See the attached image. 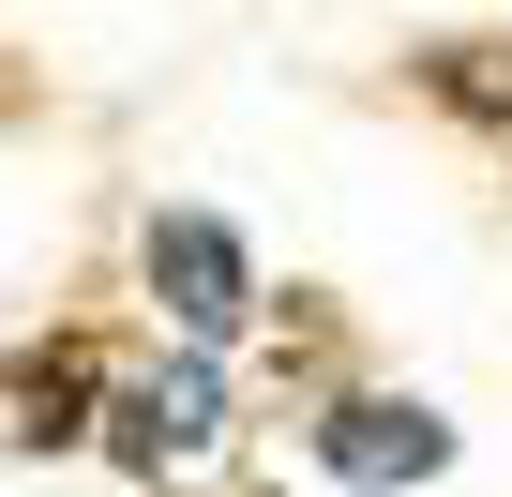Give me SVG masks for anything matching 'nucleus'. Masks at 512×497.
<instances>
[{
    "instance_id": "f257e3e1",
    "label": "nucleus",
    "mask_w": 512,
    "mask_h": 497,
    "mask_svg": "<svg viewBox=\"0 0 512 497\" xmlns=\"http://www.w3.org/2000/svg\"><path fill=\"white\" fill-rule=\"evenodd\" d=\"M151 287H166V317H181L196 347H226V332L256 317V272H241V241H226L211 211H166V226H151Z\"/></svg>"
},
{
    "instance_id": "f03ea898",
    "label": "nucleus",
    "mask_w": 512,
    "mask_h": 497,
    "mask_svg": "<svg viewBox=\"0 0 512 497\" xmlns=\"http://www.w3.org/2000/svg\"><path fill=\"white\" fill-rule=\"evenodd\" d=\"M106 437H121L136 467H166V452H196V437H226V377H211V347H181L166 377H136V392L106 407Z\"/></svg>"
},
{
    "instance_id": "7ed1b4c3",
    "label": "nucleus",
    "mask_w": 512,
    "mask_h": 497,
    "mask_svg": "<svg viewBox=\"0 0 512 497\" xmlns=\"http://www.w3.org/2000/svg\"><path fill=\"white\" fill-rule=\"evenodd\" d=\"M317 452H332L347 482H437V467H452V422H437V407H332Z\"/></svg>"
},
{
    "instance_id": "20e7f679",
    "label": "nucleus",
    "mask_w": 512,
    "mask_h": 497,
    "mask_svg": "<svg viewBox=\"0 0 512 497\" xmlns=\"http://www.w3.org/2000/svg\"><path fill=\"white\" fill-rule=\"evenodd\" d=\"M0 407H16V437H31V452L91 437V422H76V407H91V347H46V362H16V377H0Z\"/></svg>"
},
{
    "instance_id": "39448f33",
    "label": "nucleus",
    "mask_w": 512,
    "mask_h": 497,
    "mask_svg": "<svg viewBox=\"0 0 512 497\" xmlns=\"http://www.w3.org/2000/svg\"><path fill=\"white\" fill-rule=\"evenodd\" d=\"M422 76H437V106H452V121H512V46H437Z\"/></svg>"
}]
</instances>
